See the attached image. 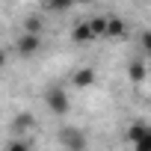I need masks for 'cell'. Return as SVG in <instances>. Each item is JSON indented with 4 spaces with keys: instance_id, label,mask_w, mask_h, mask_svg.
<instances>
[{
    "instance_id": "6da1fadb",
    "label": "cell",
    "mask_w": 151,
    "mask_h": 151,
    "mask_svg": "<svg viewBox=\"0 0 151 151\" xmlns=\"http://www.w3.org/2000/svg\"><path fill=\"white\" fill-rule=\"evenodd\" d=\"M56 142H59L62 151H86L89 148V139L77 124H62L56 130Z\"/></svg>"
},
{
    "instance_id": "277c9868",
    "label": "cell",
    "mask_w": 151,
    "mask_h": 151,
    "mask_svg": "<svg viewBox=\"0 0 151 151\" xmlns=\"http://www.w3.org/2000/svg\"><path fill=\"white\" fill-rule=\"evenodd\" d=\"M92 83H95V68L83 65V68H77V71H71V86H74V89H89Z\"/></svg>"
},
{
    "instance_id": "52a82bcc",
    "label": "cell",
    "mask_w": 151,
    "mask_h": 151,
    "mask_svg": "<svg viewBox=\"0 0 151 151\" xmlns=\"http://www.w3.org/2000/svg\"><path fill=\"white\" fill-rule=\"evenodd\" d=\"M145 130H148V124H145V122H133V124L127 127V142L133 145V142H136V139H139Z\"/></svg>"
},
{
    "instance_id": "3957f363",
    "label": "cell",
    "mask_w": 151,
    "mask_h": 151,
    "mask_svg": "<svg viewBox=\"0 0 151 151\" xmlns=\"http://www.w3.org/2000/svg\"><path fill=\"white\" fill-rule=\"evenodd\" d=\"M15 47H18V53L33 56V53H39V47H42V36H36V33H21L18 42H15Z\"/></svg>"
},
{
    "instance_id": "ba28073f",
    "label": "cell",
    "mask_w": 151,
    "mask_h": 151,
    "mask_svg": "<svg viewBox=\"0 0 151 151\" xmlns=\"http://www.w3.org/2000/svg\"><path fill=\"white\" fill-rule=\"evenodd\" d=\"M133 151H151V127H148V130L133 142Z\"/></svg>"
},
{
    "instance_id": "7c38bea8",
    "label": "cell",
    "mask_w": 151,
    "mask_h": 151,
    "mask_svg": "<svg viewBox=\"0 0 151 151\" xmlns=\"http://www.w3.org/2000/svg\"><path fill=\"white\" fill-rule=\"evenodd\" d=\"M30 127H33V116H27V113H24V116H18V119H15V130H30Z\"/></svg>"
},
{
    "instance_id": "8fae6325",
    "label": "cell",
    "mask_w": 151,
    "mask_h": 151,
    "mask_svg": "<svg viewBox=\"0 0 151 151\" xmlns=\"http://www.w3.org/2000/svg\"><path fill=\"white\" fill-rule=\"evenodd\" d=\"M6 151H30V142L27 139H9L6 142Z\"/></svg>"
},
{
    "instance_id": "9c48e42d",
    "label": "cell",
    "mask_w": 151,
    "mask_h": 151,
    "mask_svg": "<svg viewBox=\"0 0 151 151\" xmlns=\"http://www.w3.org/2000/svg\"><path fill=\"white\" fill-rule=\"evenodd\" d=\"M107 36H124V21H122V18H110Z\"/></svg>"
},
{
    "instance_id": "4fadbf2b",
    "label": "cell",
    "mask_w": 151,
    "mask_h": 151,
    "mask_svg": "<svg viewBox=\"0 0 151 151\" xmlns=\"http://www.w3.org/2000/svg\"><path fill=\"white\" fill-rule=\"evenodd\" d=\"M142 45H145V53H148V59H151V33L142 36Z\"/></svg>"
},
{
    "instance_id": "7a4b0ae2",
    "label": "cell",
    "mask_w": 151,
    "mask_h": 151,
    "mask_svg": "<svg viewBox=\"0 0 151 151\" xmlns=\"http://www.w3.org/2000/svg\"><path fill=\"white\" fill-rule=\"evenodd\" d=\"M45 107H47V113H53V116H68V110H71V95H68L62 86H50V89H45Z\"/></svg>"
},
{
    "instance_id": "30bf717a",
    "label": "cell",
    "mask_w": 151,
    "mask_h": 151,
    "mask_svg": "<svg viewBox=\"0 0 151 151\" xmlns=\"http://www.w3.org/2000/svg\"><path fill=\"white\" fill-rule=\"evenodd\" d=\"M24 33H36V36H42V21H39V18H27V21H24Z\"/></svg>"
},
{
    "instance_id": "5b68a950",
    "label": "cell",
    "mask_w": 151,
    "mask_h": 151,
    "mask_svg": "<svg viewBox=\"0 0 151 151\" xmlns=\"http://www.w3.org/2000/svg\"><path fill=\"white\" fill-rule=\"evenodd\" d=\"M71 39H74V42H92V39H95V33H92L89 21H83V24L74 27V30H71Z\"/></svg>"
},
{
    "instance_id": "8992f818",
    "label": "cell",
    "mask_w": 151,
    "mask_h": 151,
    "mask_svg": "<svg viewBox=\"0 0 151 151\" xmlns=\"http://www.w3.org/2000/svg\"><path fill=\"white\" fill-rule=\"evenodd\" d=\"M127 71H130V80H136V83L148 77V65H145L142 59H133V62L127 65Z\"/></svg>"
}]
</instances>
